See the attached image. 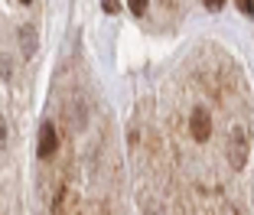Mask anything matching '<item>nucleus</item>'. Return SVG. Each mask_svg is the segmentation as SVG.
I'll list each match as a JSON object with an SVG mask.
<instances>
[{"label": "nucleus", "mask_w": 254, "mask_h": 215, "mask_svg": "<svg viewBox=\"0 0 254 215\" xmlns=\"http://www.w3.org/2000/svg\"><path fill=\"white\" fill-rule=\"evenodd\" d=\"M228 156H232V166H245V160H248V134L245 131L232 134V150H228Z\"/></svg>", "instance_id": "obj_3"}, {"label": "nucleus", "mask_w": 254, "mask_h": 215, "mask_svg": "<svg viewBox=\"0 0 254 215\" xmlns=\"http://www.w3.org/2000/svg\"><path fill=\"white\" fill-rule=\"evenodd\" d=\"M127 7H130L134 16H143V13H147V0H127Z\"/></svg>", "instance_id": "obj_4"}, {"label": "nucleus", "mask_w": 254, "mask_h": 215, "mask_svg": "<svg viewBox=\"0 0 254 215\" xmlns=\"http://www.w3.org/2000/svg\"><path fill=\"white\" fill-rule=\"evenodd\" d=\"M101 7H105V13H118V0H101Z\"/></svg>", "instance_id": "obj_6"}, {"label": "nucleus", "mask_w": 254, "mask_h": 215, "mask_svg": "<svg viewBox=\"0 0 254 215\" xmlns=\"http://www.w3.org/2000/svg\"><path fill=\"white\" fill-rule=\"evenodd\" d=\"M20 3H33V0H20Z\"/></svg>", "instance_id": "obj_9"}, {"label": "nucleus", "mask_w": 254, "mask_h": 215, "mask_svg": "<svg viewBox=\"0 0 254 215\" xmlns=\"http://www.w3.org/2000/svg\"><path fill=\"white\" fill-rule=\"evenodd\" d=\"M59 150V137H56V127L46 121L43 127H39V143H36V153H39V160H49V156Z\"/></svg>", "instance_id": "obj_2"}, {"label": "nucleus", "mask_w": 254, "mask_h": 215, "mask_svg": "<svg viewBox=\"0 0 254 215\" xmlns=\"http://www.w3.org/2000/svg\"><path fill=\"white\" fill-rule=\"evenodd\" d=\"M189 134H192L199 143H205L212 137V114L205 111V108H195V111L189 114Z\"/></svg>", "instance_id": "obj_1"}, {"label": "nucleus", "mask_w": 254, "mask_h": 215, "mask_svg": "<svg viewBox=\"0 0 254 215\" xmlns=\"http://www.w3.org/2000/svg\"><path fill=\"white\" fill-rule=\"evenodd\" d=\"M235 3H238V10L245 16H254V0H235Z\"/></svg>", "instance_id": "obj_5"}, {"label": "nucleus", "mask_w": 254, "mask_h": 215, "mask_svg": "<svg viewBox=\"0 0 254 215\" xmlns=\"http://www.w3.org/2000/svg\"><path fill=\"white\" fill-rule=\"evenodd\" d=\"M202 3H205V7H209V10H218V7H222V3H225V0H202Z\"/></svg>", "instance_id": "obj_7"}, {"label": "nucleus", "mask_w": 254, "mask_h": 215, "mask_svg": "<svg viewBox=\"0 0 254 215\" xmlns=\"http://www.w3.org/2000/svg\"><path fill=\"white\" fill-rule=\"evenodd\" d=\"M0 143H3V121H0Z\"/></svg>", "instance_id": "obj_8"}]
</instances>
